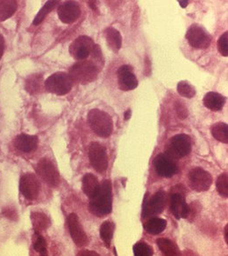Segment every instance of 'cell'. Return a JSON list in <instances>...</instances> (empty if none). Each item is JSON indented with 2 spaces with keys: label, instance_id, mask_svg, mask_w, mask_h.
I'll list each match as a JSON object with an SVG mask.
<instances>
[{
  "label": "cell",
  "instance_id": "6da1fadb",
  "mask_svg": "<svg viewBox=\"0 0 228 256\" xmlns=\"http://www.w3.org/2000/svg\"><path fill=\"white\" fill-rule=\"evenodd\" d=\"M90 211L96 216L109 215L112 210V189L110 180H104L95 197L90 199Z\"/></svg>",
  "mask_w": 228,
  "mask_h": 256
},
{
  "label": "cell",
  "instance_id": "7a4b0ae2",
  "mask_svg": "<svg viewBox=\"0 0 228 256\" xmlns=\"http://www.w3.org/2000/svg\"><path fill=\"white\" fill-rule=\"evenodd\" d=\"M88 124L96 134L108 138L114 130V122L108 113L98 109L92 110L88 115Z\"/></svg>",
  "mask_w": 228,
  "mask_h": 256
},
{
  "label": "cell",
  "instance_id": "3957f363",
  "mask_svg": "<svg viewBox=\"0 0 228 256\" xmlns=\"http://www.w3.org/2000/svg\"><path fill=\"white\" fill-rule=\"evenodd\" d=\"M98 69L93 62L82 60L77 62L69 69V76L72 82L88 84L94 82L98 76Z\"/></svg>",
  "mask_w": 228,
  "mask_h": 256
},
{
  "label": "cell",
  "instance_id": "277c9868",
  "mask_svg": "<svg viewBox=\"0 0 228 256\" xmlns=\"http://www.w3.org/2000/svg\"><path fill=\"white\" fill-rule=\"evenodd\" d=\"M44 87L52 94L64 96L72 90V80L66 72H56L46 80Z\"/></svg>",
  "mask_w": 228,
  "mask_h": 256
},
{
  "label": "cell",
  "instance_id": "5b68a950",
  "mask_svg": "<svg viewBox=\"0 0 228 256\" xmlns=\"http://www.w3.org/2000/svg\"><path fill=\"white\" fill-rule=\"evenodd\" d=\"M192 150V140L186 134H178L169 140L166 153L174 159L182 158Z\"/></svg>",
  "mask_w": 228,
  "mask_h": 256
},
{
  "label": "cell",
  "instance_id": "8992f818",
  "mask_svg": "<svg viewBox=\"0 0 228 256\" xmlns=\"http://www.w3.org/2000/svg\"><path fill=\"white\" fill-rule=\"evenodd\" d=\"M36 174L46 184L56 188L60 182V176L54 162L47 158H42L36 166Z\"/></svg>",
  "mask_w": 228,
  "mask_h": 256
},
{
  "label": "cell",
  "instance_id": "52a82bcc",
  "mask_svg": "<svg viewBox=\"0 0 228 256\" xmlns=\"http://www.w3.org/2000/svg\"><path fill=\"white\" fill-rule=\"evenodd\" d=\"M188 181L191 188L196 192H206L212 184V176L206 170L196 167L188 174Z\"/></svg>",
  "mask_w": 228,
  "mask_h": 256
},
{
  "label": "cell",
  "instance_id": "ba28073f",
  "mask_svg": "<svg viewBox=\"0 0 228 256\" xmlns=\"http://www.w3.org/2000/svg\"><path fill=\"white\" fill-rule=\"evenodd\" d=\"M186 40L196 49H206L212 42V36L202 26L194 24L190 26L186 34Z\"/></svg>",
  "mask_w": 228,
  "mask_h": 256
},
{
  "label": "cell",
  "instance_id": "9c48e42d",
  "mask_svg": "<svg viewBox=\"0 0 228 256\" xmlns=\"http://www.w3.org/2000/svg\"><path fill=\"white\" fill-rule=\"evenodd\" d=\"M95 46L92 38L87 36H80L71 44L69 47V52L77 60H85L88 56L92 54Z\"/></svg>",
  "mask_w": 228,
  "mask_h": 256
},
{
  "label": "cell",
  "instance_id": "30bf717a",
  "mask_svg": "<svg viewBox=\"0 0 228 256\" xmlns=\"http://www.w3.org/2000/svg\"><path fill=\"white\" fill-rule=\"evenodd\" d=\"M88 158L92 167L99 172L104 174L108 168V156L106 148L101 144L94 142L90 146Z\"/></svg>",
  "mask_w": 228,
  "mask_h": 256
},
{
  "label": "cell",
  "instance_id": "8fae6325",
  "mask_svg": "<svg viewBox=\"0 0 228 256\" xmlns=\"http://www.w3.org/2000/svg\"><path fill=\"white\" fill-rule=\"evenodd\" d=\"M166 204V192L163 190L156 192L150 199L145 197L144 207H142V218H150L153 216L160 215L163 212Z\"/></svg>",
  "mask_w": 228,
  "mask_h": 256
},
{
  "label": "cell",
  "instance_id": "7c38bea8",
  "mask_svg": "<svg viewBox=\"0 0 228 256\" xmlns=\"http://www.w3.org/2000/svg\"><path fill=\"white\" fill-rule=\"evenodd\" d=\"M41 190V184L38 177L33 174H26L20 178V191L27 200H34L38 199Z\"/></svg>",
  "mask_w": 228,
  "mask_h": 256
},
{
  "label": "cell",
  "instance_id": "4fadbf2b",
  "mask_svg": "<svg viewBox=\"0 0 228 256\" xmlns=\"http://www.w3.org/2000/svg\"><path fill=\"white\" fill-rule=\"evenodd\" d=\"M153 166L156 174L163 178H172L177 174L178 167L174 159L166 153H160L153 160Z\"/></svg>",
  "mask_w": 228,
  "mask_h": 256
},
{
  "label": "cell",
  "instance_id": "5bb4252c",
  "mask_svg": "<svg viewBox=\"0 0 228 256\" xmlns=\"http://www.w3.org/2000/svg\"><path fill=\"white\" fill-rule=\"evenodd\" d=\"M68 224L69 232L74 244L79 248L86 246L88 244V238L76 214L72 213L69 215Z\"/></svg>",
  "mask_w": 228,
  "mask_h": 256
},
{
  "label": "cell",
  "instance_id": "9a60e30c",
  "mask_svg": "<svg viewBox=\"0 0 228 256\" xmlns=\"http://www.w3.org/2000/svg\"><path fill=\"white\" fill-rule=\"evenodd\" d=\"M118 88L123 91L133 90L138 86L136 76L128 64H124L118 70Z\"/></svg>",
  "mask_w": 228,
  "mask_h": 256
},
{
  "label": "cell",
  "instance_id": "2e32d148",
  "mask_svg": "<svg viewBox=\"0 0 228 256\" xmlns=\"http://www.w3.org/2000/svg\"><path fill=\"white\" fill-rule=\"evenodd\" d=\"M58 16L63 23L70 24L74 22L80 16V6L72 1L66 2L58 8Z\"/></svg>",
  "mask_w": 228,
  "mask_h": 256
},
{
  "label": "cell",
  "instance_id": "e0dca14e",
  "mask_svg": "<svg viewBox=\"0 0 228 256\" xmlns=\"http://www.w3.org/2000/svg\"><path fill=\"white\" fill-rule=\"evenodd\" d=\"M170 208L175 218H188L190 215V207L180 192H174L170 197Z\"/></svg>",
  "mask_w": 228,
  "mask_h": 256
},
{
  "label": "cell",
  "instance_id": "ac0fdd59",
  "mask_svg": "<svg viewBox=\"0 0 228 256\" xmlns=\"http://www.w3.org/2000/svg\"><path fill=\"white\" fill-rule=\"evenodd\" d=\"M14 145L18 150L24 153H30L38 148V137L36 136L20 134L19 136H16Z\"/></svg>",
  "mask_w": 228,
  "mask_h": 256
},
{
  "label": "cell",
  "instance_id": "d6986e66",
  "mask_svg": "<svg viewBox=\"0 0 228 256\" xmlns=\"http://www.w3.org/2000/svg\"><path fill=\"white\" fill-rule=\"evenodd\" d=\"M82 188L84 194L90 198L92 199L95 197L100 188V183H99L98 178L92 174H88L84 175L82 182Z\"/></svg>",
  "mask_w": 228,
  "mask_h": 256
},
{
  "label": "cell",
  "instance_id": "ffe728a7",
  "mask_svg": "<svg viewBox=\"0 0 228 256\" xmlns=\"http://www.w3.org/2000/svg\"><path fill=\"white\" fill-rule=\"evenodd\" d=\"M224 102L226 98L217 92H209L204 98V106L213 112H218L223 109Z\"/></svg>",
  "mask_w": 228,
  "mask_h": 256
},
{
  "label": "cell",
  "instance_id": "44dd1931",
  "mask_svg": "<svg viewBox=\"0 0 228 256\" xmlns=\"http://www.w3.org/2000/svg\"><path fill=\"white\" fill-rule=\"evenodd\" d=\"M166 224H168V222L164 219L160 218H152L144 222V230L148 234H152V235H158L166 230Z\"/></svg>",
  "mask_w": 228,
  "mask_h": 256
},
{
  "label": "cell",
  "instance_id": "7402d4cb",
  "mask_svg": "<svg viewBox=\"0 0 228 256\" xmlns=\"http://www.w3.org/2000/svg\"><path fill=\"white\" fill-rule=\"evenodd\" d=\"M44 78L42 74H36L28 76L26 82H25V88L27 92L31 94H39L42 90L44 86Z\"/></svg>",
  "mask_w": 228,
  "mask_h": 256
},
{
  "label": "cell",
  "instance_id": "603a6c76",
  "mask_svg": "<svg viewBox=\"0 0 228 256\" xmlns=\"http://www.w3.org/2000/svg\"><path fill=\"white\" fill-rule=\"evenodd\" d=\"M106 39L110 49L115 52H118L122 48V38L120 33L114 28H108L106 30Z\"/></svg>",
  "mask_w": 228,
  "mask_h": 256
},
{
  "label": "cell",
  "instance_id": "cb8c5ba5",
  "mask_svg": "<svg viewBox=\"0 0 228 256\" xmlns=\"http://www.w3.org/2000/svg\"><path fill=\"white\" fill-rule=\"evenodd\" d=\"M30 218L34 232H41L42 230H46L50 224L49 218L41 212H33L31 214Z\"/></svg>",
  "mask_w": 228,
  "mask_h": 256
},
{
  "label": "cell",
  "instance_id": "d4e9b609",
  "mask_svg": "<svg viewBox=\"0 0 228 256\" xmlns=\"http://www.w3.org/2000/svg\"><path fill=\"white\" fill-rule=\"evenodd\" d=\"M156 244L160 251L163 252L164 256H175L180 254L177 245L168 238H158L156 240Z\"/></svg>",
  "mask_w": 228,
  "mask_h": 256
},
{
  "label": "cell",
  "instance_id": "484cf974",
  "mask_svg": "<svg viewBox=\"0 0 228 256\" xmlns=\"http://www.w3.org/2000/svg\"><path fill=\"white\" fill-rule=\"evenodd\" d=\"M212 134L215 139L222 144H228V126L223 122H218L210 128Z\"/></svg>",
  "mask_w": 228,
  "mask_h": 256
},
{
  "label": "cell",
  "instance_id": "4316f807",
  "mask_svg": "<svg viewBox=\"0 0 228 256\" xmlns=\"http://www.w3.org/2000/svg\"><path fill=\"white\" fill-rule=\"evenodd\" d=\"M114 229H115V226L114 222L110 221L104 222L100 227V237L103 240L104 245L106 246L108 248H110L112 240L114 237Z\"/></svg>",
  "mask_w": 228,
  "mask_h": 256
},
{
  "label": "cell",
  "instance_id": "83f0119b",
  "mask_svg": "<svg viewBox=\"0 0 228 256\" xmlns=\"http://www.w3.org/2000/svg\"><path fill=\"white\" fill-rule=\"evenodd\" d=\"M17 10L16 1H0V22H4L14 16Z\"/></svg>",
  "mask_w": 228,
  "mask_h": 256
},
{
  "label": "cell",
  "instance_id": "f1b7e54d",
  "mask_svg": "<svg viewBox=\"0 0 228 256\" xmlns=\"http://www.w3.org/2000/svg\"><path fill=\"white\" fill-rule=\"evenodd\" d=\"M57 4L58 1H48L47 3H46V4L42 6V9L38 12L36 16L34 17L33 24L36 26L41 24L44 22V20L46 19V16H48V14L54 10Z\"/></svg>",
  "mask_w": 228,
  "mask_h": 256
},
{
  "label": "cell",
  "instance_id": "f546056e",
  "mask_svg": "<svg viewBox=\"0 0 228 256\" xmlns=\"http://www.w3.org/2000/svg\"><path fill=\"white\" fill-rule=\"evenodd\" d=\"M33 246L34 249L40 254L41 256H47V242L46 238L42 237L40 232H34V236H33Z\"/></svg>",
  "mask_w": 228,
  "mask_h": 256
},
{
  "label": "cell",
  "instance_id": "4dcf8cb0",
  "mask_svg": "<svg viewBox=\"0 0 228 256\" xmlns=\"http://www.w3.org/2000/svg\"><path fill=\"white\" fill-rule=\"evenodd\" d=\"M177 90L182 96L186 98H194L196 96V90H194V86H192L190 83L185 80L180 82L177 85Z\"/></svg>",
  "mask_w": 228,
  "mask_h": 256
},
{
  "label": "cell",
  "instance_id": "1f68e13d",
  "mask_svg": "<svg viewBox=\"0 0 228 256\" xmlns=\"http://www.w3.org/2000/svg\"><path fill=\"white\" fill-rule=\"evenodd\" d=\"M216 188H217L218 192L223 196L228 198V174H221L220 176L218 178L217 182H216Z\"/></svg>",
  "mask_w": 228,
  "mask_h": 256
},
{
  "label": "cell",
  "instance_id": "d6a6232c",
  "mask_svg": "<svg viewBox=\"0 0 228 256\" xmlns=\"http://www.w3.org/2000/svg\"><path fill=\"white\" fill-rule=\"evenodd\" d=\"M153 249L144 242H138L134 246V254L136 256H153Z\"/></svg>",
  "mask_w": 228,
  "mask_h": 256
},
{
  "label": "cell",
  "instance_id": "836d02e7",
  "mask_svg": "<svg viewBox=\"0 0 228 256\" xmlns=\"http://www.w3.org/2000/svg\"><path fill=\"white\" fill-rule=\"evenodd\" d=\"M218 50L221 55L224 56H228V32H224L218 40Z\"/></svg>",
  "mask_w": 228,
  "mask_h": 256
},
{
  "label": "cell",
  "instance_id": "e575fe53",
  "mask_svg": "<svg viewBox=\"0 0 228 256\" xmlns=\"http://www.w3.org/2000/svg\"><path fill=\"white\" fill-rule=\"evenodd\" d=\"M3 215H4L6 218H8L14 220V219L16 218V211L14 210L12 208H6V210H3Z\"/></svg>",
  "mask_w": 228,
  "mask_h": 256
},
{
  "label": "cell",
  "instance_id": "d590c367",
  "mask_svg": "<svg viewBox=\"0 0 228 256\" xmlns=\"http://www.w3.org/2000/svg\"><path fill=\"white\" fill-rule=\"evenodd\" d=\"M176 110H177V113H178V116H179L180 118H185L186 117L188 112H186V110L185 107L180 106L179 104H178L177 106H176Z\"/></svg>",
  "mask_w": 228,
  "mask_h": 256
},
{
  "label": "cell",
  "instance_id": "8d00e7d4",
  "mask_svg": "<svg viewBox=\"0 0 228 256\" xmlns=\"http://www.w3.org/2000/svg\"><path fill=\"white\" fill-rule=\"evenodd\" d=\"M4 50V36L0 34V60L2 58Z\"/></svg>",
  "mask_w": 228,
  "mask_h": 256
},
{
  "label": "cell",
  "instance_id": "74e56055",
  "mask_svg": "<svg viewBox=\"0 0 228 256\" xmlns=\"http://www.w3.org/2000/svg\"><path fill=\"white\" fill-rule=\"evenodd\" d=\"M78 256H98V254L96 252H92V251H87V250H84L78 252Z\"/></svg>",
  "mask_w": 228,
  "mask_h": 256
},
{
  "label": "cell",
  "instance_id": "f35d334b",
  "mask_svg": "<svg viewBox=\"0 0 228 256\" xmlns=\"http://www.w3.org/2000/svg\"><path fill=\"white\" fill-rule=\"evenodd\" d=\"M224 240H226V244H228V224L224 227Z\"/></svg>",
  "mask_w": 228,
  "mask_h": 256
},
{
  "label": "cell",
  "instance_id": "ab89813d",
  "mask_svg": "<svg viewBox=\"0 0 228 256\" xmlns=\"http://www.w3.org/2000/svg\"><path fill=\"white\" fill-rule=\"evenodd\" d=\"M188 1H180V6L182 8H186V6H188Z\"/></svg>",
  "mask_w": 228,
  "mask_h": 256
},
{
  "label": "cell",
  "instance_id": "60d3db41",
  "mask_svg": "<svg viewBox=\"0 0 228 256\" xmlns=\"http://www.w3.org/2000/svg\"><path fill=\"white\" fill-rule=\"evenodd\" d=\"M130 116H131V110H128V112H126L125 113V120H128L130 118Z\"/></svg>",
  "mask_w": 228,
  "mask_h": 256
}]
</instances>
